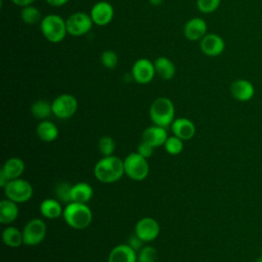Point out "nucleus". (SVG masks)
Masks as SVG:
<instances>
[{"instance_id":"0eeeda50","label":"nucleus","mask_w":262,"mask_h":262,"mask_svg":"<svg viewBox=\"0 0 262 262\" xmlns=\"http://www.w3.org/2000/svg\"><path fill=\"white\" fill-rule=\"evenodd\" d=\"M68 35L81 37L89 33L93 27V21L89 13L77 11L69 15L66 19Z\"/></svg>"},{"instance_id":"cd10ccee","label":"nucleus","mask_w":262,"mask_h":262,"mask_svg":"<svg viewBox=\"0 0 262 262\" xmlns=\"http://www.w3.org/2000/svg\"><path fill=\"white\" fill-rule=\"evenodd\" d=\"M71 191H72V185L69 184L68 182H59L55 185L54 192L56 199L60 203H64L66 205L72 202V196H71Z\"/></svg>"},{"instance_id":"9b49d317","label":"nucleus","mask_w":262,"mask_h":262,"mask_svg":"<svg viewBox=\"0 0 262 262\" xmlns=\"http://www.w3.org/2000/svg\"><path fill=\"white\" fill-rule=\"evenodd\" d=\"M134 233L144 243L152 242L160 234V225L158 221L151 217H142L136 222Z\"/></svg>"},{"instance_id":"39448f33","label":"nucleus","mask_w":262,"mask_h":262,"mask_svg":"<svg viewBox=\"0 0 262 262\" xmlns=\"http://www.w3.org/2000/svg\"><path fill=\"white\" fill-rule=\"evenodd\" d=\"M125 175L134 181L144 180L149 173V165L147 159L139 155L137 151L130 152L124 160Z\"/></svg>"},{"instance_id":"7ed1b4c3","label":"nucleus","mask_w":262,"mask_h":262,"mask_svg":"<svg viewBox=\"0 0 262 262\" xmlns=\"http://www.w3.org/2000/svg\"><path fill=\"white\" fill-rule=\"evenodd\" d=\"M175 106L168 97L156 98L149 106V118L154 125L167 128L175 120Z\"/></svg>"},{"instance_id":"4be33fe9","label":"nucleus","mask_w":262,"mask_h":262,"mask_svg":"<svg viewBox=\"0 0 262 262\" xmlns=\"http://www.w3.org/2000/svg\"><path fill=\"white\" fill-rule=\"evenodd\" d=\"M36 133L39 139L44 142H52L58 137V129L56 125L49 120L40 121L37 125Z\"/></svg>"},{"instance_id":"f8f14e48","label":"nucleus","mask_w":262,"mask_h":262,"mask_svg":"<svg viewBox=\"0 0 262 262\" xmlns=\"http://www.w3.org/2000/svg\"><path fill=\"white\" fill-rule=\"evenodd\" d=\"M89 14L94 25L103 27L108 25L113 20L115 15V10L111 3L102 0V1L96 2L92 6Z\"/></svg>"},{"instance_id":"5701e85b","label":"nucleus","mask_w":262,"mask_h":262,"mask_svg":"<svg viewBox=\"0 0 262 262\" xmlns=\"http://www.w3.org/2000/svg\"><path fill=\"white\" fill-rule=\"evenodd\" d=\"M93 195V188L92 186L87 182H77L74 185H72V202H78V203H84L87 204Z\"/></svg>"},{"instance_id":"dca6fc26","label":"nucleus","mask_w":262,"mask_h":262,"mask_svg":"<svg viewBox=\"0 0 262 262\" xmlns=\"http://www.w3.org/2000/svg\"><path fill=\"white\" fill-rule=\"evenodd\" d=\"M107 262H137V252L128 244L118 245L111 250Z\"/></svg>"},{"instance_id":"bb28decb","label":"nucleus","mask_w":262,"mask_h":262,"mask_svg":"<svg viewBox=\"0 0 262 262\" xmlns=\"http://www.w3.org/2000/svg\"><path fill=\"white\" fill-rule=\"evenodd\" d=\"M20 18H21L23 23H25L27 25H35V24L40 23L43 17L41 15L40 10L36 6L31 4V5L21 7Z\"/></svg>"},{"instance_id":"393cba45","label":"nucleus","mask_w":262,"mask_h":262,"mask_svg":"<svg viewBox=\"0 0 262 262\" xmlns=\"http://www.w3.org/2000/svg\"><path fill=\"white\" fill-rule=\"evenodd\" d=\"M2 241L7 247L17 248L24 244L23 231L14 226H7L2 231Z\"/></svg>"},{"instance_id":"412c9836","label":"nucleus","mask_w":262,"mask_h":262,"mask_svg":"<svg viewBox=\"0 0 262 262\" xmlns=\"http://www.w3.org/2000/svg\"><path fill=\"white\" fill-rule=\"evenodd\" d=\"M18 216L17 204L9 199L0 202V222L2 224H10L16 220Z\"/></svg>"},{"instance_id":"2eb2a0df","label":"nucleus","mask_w":262,"mask_h":262,"mask_svg":"<svg viewBox=\"0 0 262 262\" xmlns=\"http://www.w3.org/2000/svg\"><path fill=\"white\" fill-rule=\"evenodd\" d=\"M231 96L241 102L251 100L255 95V87L253 83L247 79H236L230 85Z\"/></svg>"},{"instance_id":"c85d7f7f","label":"nucleus","mask_w":262,"mask_h":262,"mask_svg":"<svg viewBox=\"0 0 262 262\" xmlns=\"http://www.w3.org/2000/svg\"><path fill=\"white\" fill-rule=\"evenodd\" d=\"M164 147L169 155L177 156L183 150V140L175 135L168 136L164 144Z\"/></svg>"},{"instance_id":"9d476101","label":"nucleus","mask_w":262,"mask_h":262,"mask_svg":"<svg viewBox=\"0 0 262 262\" xmlns=\"http://www.w3.org/2000/svg\"><path fill=\"white\" fill-rule=\"evenodd\" d=\"M156 75V70L154 61L147 58L137 59L131 69V76L133 80L138 84H147L149 83Z\"/></svg>"},{"instance_id":"f03ea898","label":"nucleus","mask_w":262,"mask_h":262,"mask_svg":"<svg viewBox=\"0 0 262 262\" xmlns=\"http://www.w3.org/2000/svg\"><path fill=\"white\" fill-rule=\"evenodd\" d=\"M62 217L70 227L81 230L91 224L93 215L87 204L71 202L63 208Z\"/></svg>"},{"instance_id":"4c0bfd02","label":"nucleus","mask_w":262,"mask_h":262,"mask_svg":"<svg viewBox=\"0 0 262 262\" xmlns=\"http://www.w3.org/2000/svg\"><path fill=\"white\" fill-rule=\"evenodd\" d=\"M149 2H150V4H152L155 6H158L163 2V0H149Z\"/></svg>"},{"instance_id":"58836bf2","label":"nucleus","mask_w":262,"mask_h":262,"mask_svg":"<svg viewBox=\"0 0 262 262\" xmlns=\"http://www.w3.org/2000/svg\"><path fill=\"white\" fill-rule=\"evenodd\" d=\"M254 262H262V256H260V257H258Z\"/></svg>"},{"instance_id":"6e6552de","label":"nucleus","mask_w":262,"mask_h":262,"mask_svg":"<svg viewBox=\"0 0 262 262\" xmlns=\"http://www.w3.org/2000/svg\"><path fill=\"white\" fill-rule=\"evenodd\" d=\"M52 114L57 119L66 120L73 117L78 110L77 98L69 93H63L55 97L52 102Z\"/></svg>"},{"instance_id":"a878e982","label":"nucleus","mask_w":262,"mask_h":262,"mask_svg":"<svg viewBox=\"0 0 262 262\" xmlns=\"http://www.w3.org/2000/svg\"><path fill=\"white\" fill-rule=\"evenodd\" d=\"M31 114L37 120H47L52 114V105L46 99H38L31 105Z\"/></svg>"},{"instance_id":"b1692460","label":"nucleus","mask_w":262,"mask_h":262,"mask_svg":"<svg viewBox=\"0 0 262 262\" xmlns=\"http://www.w3.org/2000/svg\"><path fill=\"white\" fill-rule=\"evenodd\" d=\"M40 213L47 219H56L62 215L63 209L57 199H45L40 204Z\"/></svg>"},{"instance_id":"aec40b11","label":"nucleus","mask_w":262,"mask_h":262,"mask_svg":"<svg viewBox=\"0 0 262 262\" xmlns=\"http://www.w3.org/2000/svg\"><path fill=\"white\" fill-rule=\"evenodd\" d=\"M156 74L163 80H171L176 74V68L174 62L166 57L159 56L154 60Z\"/></svg>"},{"instance_id":"f257e3e1","label":"nucleus","mask_w":262,"mask_h":262,"mask_svg":"<svg viewBox=\"0 0 262 262\" xmlns=\"http://www.w3.org/2000/svg\"><path fill=\"white\" fill-rule=\"evenodd\" d=\"M95 178L102 183H114L125 174L124 161L117 156L102 157L94 166Z\"/></svg>"},{"instance_id":"e433bc0d","label":"nucleus","mask_w":262,"mask_h":262,"mask_svg":"<svg viewBox=\"0 0 262 262\" xmlns=\"http://www.w3.org/2000/svg\"><path fill=\"white\" fill-rule=\"evenodd\" d=\"M35 1H36V0H11L12 3H14L15 5L20 6V7H25V6L31 5V4H33Z\"/></svg>"},{"instance_id":"c9c22d12","label":"nucleus","mask_w":262,"mask_h":262,"mask_svg":"<svg viewBox=\"0 0 262 262\" xmlns=\"http://www.w3.org/2000/svg\"><path fill=\"white\" fill-rule=\"evenodd\" d=\"M46 3L50 6H53V7H59V6H62L64 4H67L70 0H45Z\"/></svg>"},{"instance_id":"1a4fd4ad","label":"nucleus","mask_w":262,"mask_h":262,"mask_svg":"<svg viewBox=\"0 0 262 262\" xmlns=\"http://www.w3.org/2000/svg\"><path fill=\"white\" fill-rule=\"evenodd\" d=\"M47 227L45 222L40 218L31 219L23 229L24 245L33 247L41 244L46 236Z\"/></svg>"},{"instance_id":"f704fd0d","label":"nucleus","mask_w":262,"mask_h":262,"mask_svg":"<svg viewBox=\"0 0 262 262\" xmlns=\"http://www.w3.org/2000/svg\"><path fill=\"white\" fill-rule=\"evenodd\" d=\"M127 244L136 252H138L142 247H143V244L144 242L139 237L137 236L135 233L131 234L129 237H128V242Z\"/></svg>"},{"instance_id":"473e14b6","label":"nucleus","mask_w":262,"mask_h":262,"mask_svg":"<svg viewBox=\"0 0 262 262\" xmlns=\"http://www.w3.org/2000/svg\"><path fill=\"white\" fill-rule=\"evenodd\" d=\"M221 0H196V7L203 13H211L218 9Z\"/></svg>"},{"instance_id":"ea45409f","label":"nucleus","mask_w":262,"mask_h":262,"mask_svg":"<svg viewBox=\"0 0 262 262\" xmlns=\"http://www.w3.org/2000/svg\"><path fill=\"white\" fill-rule=\"evenodd\" d=\"M261 256H262V248H261Z\"/></svg>"},{"instance_id":"6ab92c4d","label":"nucleus","mask_w":262,"mask_h":262,"mask_svg":"<svg viewBox=\"0 0 262 262\" xmlns=\"http://www.w3.org/2000/svg\"><path fill=\"white\" fill-rule=\"evenodd\" d=\"M24 172H25V163L20 158H17V157L9 158L4 163L3 167L0 170V173H2L8 181L20 178Z\"/></svg>"},{"instance_id":"f3484780","label":"nucleus","mask_w":262,"mask_h":262,"mask_svg":"<svg viewBox=\"0 0 262 262\" xmlns=\"http://www.w3.org/2000/svg\"><path fill=\"white\" fill-rule=\"evenodd\" d=\"M171 129L173 135L179 137L180 139L189 140L195 134L194 124L187 118H177L171 124Z\"/></svg>"},{"instance_id":"20e7f679","label":"nucleus","mask_w":262,"mask_h":262,"mask_svg":"<svg viewBox=\"0 0 262 262\" xmlns=\"http://www.w3.org/2000/svg\"><path fill=\"white\" fill-rule=\"evenodd\" d=\"M40 31L50 43H59L68 35L66 19L58 14H47L40 21Z\"/></svg>"},{"instance_id":"ddd939ff","label":"nucleus","mask_w":262,"mask_h":262,"mask_svg":"<svg viewBox=\"0 0 262 262\" xmlns=\"http://www.w3.org/2000/svg\"><path fill=\"white\" fill-rule=\"evenodd\" d=\"M200 48L205 55L215 57L223 53L225 49V42L218 34L208 33L200 41Z\"/></svg>"},{"instance_id":"c756f323","label":"nucleus","mask_w":262,"mask_h":262,"mask_svg":"<svg viewBox=\"0 0 262 262\" xmlns=\"http://www.w3.org/2000/svg\"><path fill=\"white\" fill-rule=\"evenodd\" d=\"M116 148V142L113 137L104 135L98 140V149L103 157L113 156Z\"/></svg>"},{"instance_id":"a211bd4d","label":"nucleus","mask_w":262,"mask_h":262,"mask_svg":"<svg viewBox=\"0 0 262 262\" xmlns=\"http://www.w3.org/2000/svg\"><path fill=\"white\" fill-rule=\"evenodd\" d=\"M168 138V134L166 131V128L160 127L157 125H152L150 127H147L141 136V140L149 143L155 148L160 147L165 144L166 140Z\"/></svg>"},{"instance_id":"4468645a","label":"nucleus","mask_w":262,"mask_h":262,"mask_svg":"<svg viewBox=\"0 0 262 262\" xmlns=\"http://www.w3.org/2000/svg\"><path fill=\"white\" fill-rule=\"evenodd\" d=\"M208 26L204 18L192 17L188 19L183 28L184 37L191 42L201 41L208 33Z\"/></svg>"},{"instance_id":"2f4dec72","label":"nucleus","mask_w":262,"mask_h":262,"mask_svg":"<svg viewBox=\"0 0 262 262\" xmlns=\"http://www.w3.org/2000/svg\"><path fill=\"white\" fill-rule=\"evenodd\" d=\"M157 260V250L152 246H143L137 252V262H155Z\"/></svg>"},{"instance_id":"72a5a7b5","label":"nucleus","mask_w":262,"mask_h":262,"mask_svg":"<svg viewBox=\"0 0 262 262\" xmlns=\"http://www.w3.org/2000/svg\"><path fill=\"white\" fill-rule=\"evenodd\" d=\"M154 149L155 147L152 145H150L149 143L145 142V141H140V143L137 145V148H136V151L141 155L142 157H144L145 159H148L149 157L152 156L154 154Z\"/></svg>"},{"instance_id":"423d86ee","label":"nucleus","mask_w":262,"mask_h":262,"mask_svg":"<svg viewBox=\"0 0 262 262\" xmlns=\"http://www.w3.org/2000/svg\"><path fill=\"white\" fill-rule=\"evenodd\" d=\"M3 189L6 199H9L16 204L26 203L33 196L32 184L23 178L9 180Z\"/></svg>"},{"instance_id":"7c9ffc66","label":"nucleus","mask_w":262,"mask_h":262,"mask_svg":"<svg viewBox=\"0 0 262 262\" xmlns=\"http://www.w3.org/2000/svg\"><path fill=\"white\" fill-rule=\"evenodd\" d=\"M118 61L117 53L111 49L104 50L100 55V62L107 70H114L118 66Z\"/></svg>"}]
</instances>
